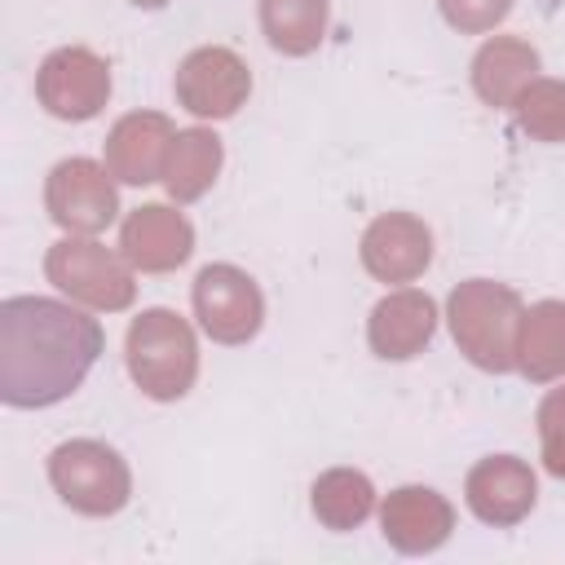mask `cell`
Listing matches in <instances>:
<instances>
[{
    "mask_svg": "<svg viewBox=\"0 0 565 565\" xmlns=\"http://www.w3.org/2000/svg\"><path fill=\"white\" fill-rule=\"evenodd\" d=\"M132 4H137V9H163L168 0H132Z\"/></svg>",
    "mask_w": 565,
    "mask_h": 565,
    "instance_id": "obj_25",
    "label": "cell"
},
{
    "mask_svg": "<svg viewBox=\"0 0 565 565\" xmlns=\"http://www.w3.org/2000/svg\"><path fill=\"white\" fill-rule=\"evenodd\" d=\"M516 371L530 384L565 380V300H534L516 322Z\"/></svg>",
    "mask_w": 565,
    "mask_h": 565,
    "instance_id": "obj_17",
    "label": "cell"
},
{
    "mask_svg": "<svg viewBox=\"0 0 565 565\" xmlns=\"http://www.w3.org/2000/svg\"><path fill=\"white\" fill-rule=\"evenodd\" d=\"M521 296L508 282L494 278H468L446 300V322L459 344V353L490 375L516 371V322H521Z\"/></svg>",
    "mask_w": 565,
    "mask_h": 565,
    "instance_id": "obj_3",
    "label": "cell"
},
{
    "mask_svg": "<svg viewBox=\"0 0 565 565\" xmlns=\"http://www.w3.org/2000/svg\"><path fill=\"white\" fill-rule=\"evenodd\" d=\"M177 106L194 119H234L252 97V71L247 62L225 44H199L177 62L172 75Z\"/></svg>",
    "mask_w": 565,
    "mask_h": 565,
    "instance_id": "obj_7",
    "label": "cell"
},
{
    "mask_svg": "<svg viewBox=\"0 0 565 565\" xmlns=\"http://www.w3.org/2000/svg\"><path fill=\"white\" fill-rule=\"evenodd\" d=\"M463 499H468V512L481 525L508 530V525H516V521H525L534 512V503H539V477L516 455H486V459H477L468 468Z\"/></svg>",
    "mask_w": 565,
    "mask_h": 565,
    "instance_id": "obj_10",
    "label": "cell"
},
{
    "mask_svg": "<svg viewBox=\"0 0 565 565\" xmlns=\"http://www.w3.org/2000/svg\"><path fill=\"white\" fill-rule=\"evenodd\" d=\"M221 163H225V146L212 128H181L172 137V150H168V163H163V190L172 203H194L203 199L216 177H221Z\"/></svg>",
    "mask_w": 565,
    "mask_h": 565,
    "instance_id": "obj_18",
    "label": "cell"
},
{
    "mask_svg": "<svg viewBox=\"0 0 565 565\" xmlns=\"http://www.w3.org/2000/svg\"><path fill=\"white\" fill-rule=\"evenodd\" d=\"M534 424H539V441L565 437V380H561L556 388H547V397H543L539 411H534Z\"/></svg>",
    "mask_w": 565,
    "mask_h": 565,
    "instance_id": "obj_23",
    "label": "cell"
},
{
    "mask_svg": "<svg viewBox=\"0 0 565 565\" xmlns=\"http://www.w3.org/2000/svg\"><path fill=\"white\" fill-rule=\"evenodd\" d=\"M516 0H437L446 26H455L459 35H486L494 31L508 13H512Z\"/></svg>",
    "mask_w": 565,
    "mask_h": 565,
    "instance_id": "obj_22",
    "label": "cell"
},
{
    "mask_svg": "<svg viewBox=\"0 0 565 565\" xmlns=\"http://www.w3.org/2000/svg\"><path fill=\"white\" fill-rule=\"evenodd\" d=\"M49 486L79 516H115L132 499V472L124 455L97 437H71L53 446Z\"/></svg>",
    "mask_w": 565,
    "mask_h": 565,
    "instance_id": "obj_5",
    "label": "cell"
},
{
    "mask_svg": "<svg viewBox=\"0 0 565 565\" xmlns=\"http://www.w3.org/2000/svg\"><path fill=\"white\" fill-rule=\"evenodd\" d=\"M362 269L375 282H415L433 265V230L415 212H380L358 243Z\"/></svg>",
    "mask_w": 565,
    "mask_h": 565,
    "instance_id": "obj_11",
    "label": "cell"
},
{
    "mask_svg": "<svg viewBox=\"0 0 565 565\" xmlns=\"http://www.w3.org/2000/svg\"><path fill=\"white\" fill-rule=\"evenodd\" d=\"M194 318L203 327V335H212L216 344H247L256 340L260 322H265V296L256 287V278L238 265H203L194 278Z\"/></svg>",
    "mask_w": 565,
    "mask_h": 565,
    "instance_id": "obj_9",
    "label": "cell"
},
{
    "mask_svg": "<svg viewBox=\"0 0 565 565\" xmlns=\"http://www.w3.org/2000/svg\"><path fill=\"white\" fill-rule=\"evenodd\" d=\"M539 49L521 35H490L472 57V93L494 106L512 110V102L525 93V84L539 79Z\"/></svg>",
    "mask_w": 565,
    "mask_h": 565,
    "instance_id": "obj_16",
    "label": "cell"
},
{
    "mask_svg": "<svg viewBox=\"0 0 565 565\" xmlns=\"http://www.w3.org/2000/svg\"><path fill=\"white\" fill-rule=\"evenodd\" d=\"M309 508L318 525L344 534V530H358L375 512V486L358 468H327L309 490Z\"/></svg>",
    "mask_w": 565,
    "mask_h": 565,
    "instance_id": "obj_20",
    "label": "cell"
},
{
    "mask_svg": "<svg viewBox=\"0 0 565 565\" xmlns=\"http://www.w3.org/2000/svg\"><path fill=\"white\" fill-rule=\"evenodd\" d=\"M35 97L53 119H97L110 102V62L84 44L53 49L35 71Z\"/></svg>",
    "mask_w": 565,
    "mask_h": 565,
    "instance_id": "obj_8",
    "label": "cell"
},
{
    "mask_svg": "<svg viewBox=\"0 0 565 565\" xmlns=\"http://www.w3.org/2000/svg\"><path fill=\"white\" fill-rule=\"evenodd\" d=\"M124 362L132 384L150 402H181L199 380V340L177 309H141L124 335Z\"/></svg>",
    "mask_w": 565,
    "mask_h": 565,
    "instance_id": "obj_2",
    "label": "cell"
},
{
    "mask_svg": "<svg viewBox=\"0 0 565 565\" xmlns=\"http://www.w3.org/2000/svg\"><path fill=\"white\" fill-rule=\"evenodd\" d=\"M44 212L66 234H102L119 216V185L106 163L71 154L44 177Z\"/></svg>",
    "mask_w": 565,
    "mask_h": 565,
    "instance_id": "obj_6",
    "label": "cell"
},
{
    "mask_svg": "<svg viewBox=\"0 0 565 565\" xmlns=\"http://www.w3.org/2000/svg\"><path fill=\"white\" fill-rule=\"evenodd\" d=\"M437 335V300L419 287H397L384 300H375L366 318V344L384 362H406L428 349Z\"/></svg>",
    "mask_w": 565,
    "mask_h": 565,
    "instance_id": "obj_15",
    "label": "cell"
},
{
    "mask_svg": "<svg viewBox=\"0 0 565 565\" xmlns=\"http://www.w3.org/2000/svg\"><path fill=\"white\" fill-rule=\"evenodd\" d=\"M331 0H260V31L274 53L309 57L327 35Z\"/></svg>",
    "mask_w": 565,
    "mask_h": 565,
    "instance_id": "obj_19",
    "label": "cell"
},
{
    "mask_svg": "<svg viewBox=\"0 0 565 565\" xmlns=\"http://www.w3.org/2000/svg\"><path fill=\"white\" fill-rule=\"evenodd\" d=\"M119 252L141 274H172L194 256V225L172 203H141L119 225Z\"/></svg>",
    "mask_w": 565,
    "mask_h": 565,
    "instance_id": "obj_14",
    "label": "cell"
},
{
    "mask_svg": "<svg viewBox=\"0 0 565 565\" xmlns=\"http://www.w3.org/2000/svg\"><path fill=\"white\" fill-rule=\"evenodd\" d=\"M44 278L75 305L97 313H119L137 300L132 265L124 252L97 243V234H66L44 252Z\"/></svg>",
    "mask_w": 565,
    "mask_h": 565,
    "instance_id": "obj_4",
    "label": "cell"
},
{
    "mask_svg": "<svg viewBox=\"0 0 565 565\" xmlns=\"http://www.w3.org/2000/svg\"><path fill=\"white\" fill-rule=\"evenodd\" d=\"M106 349L97 318L75 300L9 296L0 300V402L44 411L66 402Z\"/></svg>",
    "mask_w": 565,
    "mask_h": 565,
    "instance_id": "obj_1",
    "label": "cell"
},
{
    "mask_svg": "<svg viewBox=\"0 0 565 565\" xmlns=\"http://www.w3.org/2000/svg\"><path fill=\"white\" fill-rule=\"evenodd\" d=\"M543 468H547L552 477H561V481H565V437L543 441Z\"/></svg>",
    "mask_w": 565,
    "mask_h": 565,
    "instance_id": "obj_24",
    "label": "cell"
},
{
    "mask_svg": "<svg viewBox=\"0 0 565 565\" xmlns=\"http://www.w3.org/2000/svg\"><path fill=\"white\" fill-rule=\"evenodd\" d=\"M512 119L530 141H565V79L539 75L534 84H525V93L512 102Z\"/></svg>",
    "mask_w": 565,
    "mask_h": 565,
    "instance_id": "obj_21",
    "label": "cell"
},
{
    "mask_svg": "<svg viewBox=\"0 0 565 565\" xmlns=\"http://www.w3.org/2000/svg\"><path fill=\"white\" fill-rule=\"evenodd\" d=\"M172 119L163 110H128L110 124L106 146H102V163L110 168V177L119 185H150L163 181V163L172 150Z\"/></svg>",
    "mask_w": 565,
    "mask_h": 565,
    "instance_id": "obj_13",
    "label": "cell"
},
{
    "mask_svg": "<svg viewBox=\"0 0 565 565\" xmlns=\"http://www.w3.org/2000/svg\"><path fill=\"white\" fill-rule=\"evenodd\" d=\"M380 534L402 556H428L455 534V508L433 486H397L380 499Z\"/></svg>",
    "mask_w": 565,
    "mask_h": 565,
    "instance_id": "obj_12",
    "label": "cell"
}]
</instances>
